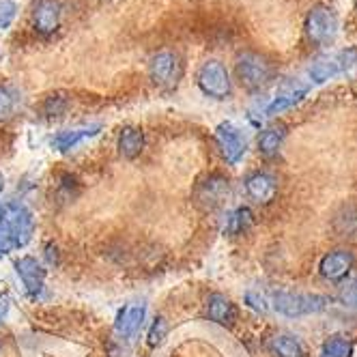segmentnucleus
Wrapping results in <instances>:
<instances>
[{"label": "nucleus", "mask_w": 357, "mask_h": 357, "mask_svg": "<svg viewBox=\"0 0 357 357\" xmlns=\"http://www.w3.org/2000/svg\"><path fill=\"white\" fill-rule=\"evenodd\" d=\"M35 233V218L24 205H11L0 220V257L24 248Z\"/></svg>", "instance_id": "obj_1"}, {"label": "nucleus", "mask_w": 357, "mask_h": 357, "mask_svg": "<svg viewBox=\"0 0 357 357\" xmlns=\"http://www.w3.org/2000/svg\"><path fill=\"white\" fill-rule=\"evenodd\" d=\"M235 73H237L239 84L254 93V91H263L265 86L271 84L275 69H273V63L265 54L248 50V52L237 56Z\"/></svg>", "instance_id": "obj_2"}, {"label": "nucleus", "mask_w": 357, "mask_h": 357, "mask_svg": "<svg viewBox=\"0 0 357 357\" xmlns=\"http://www.w3.org/2000/svg\"><path fill=\"white\" fill-rule=\"evenodd\" d=\"M151 82L162 91H172L183 78V59L174 50H160L149 63Z\"/></svg>", "instance_id": "obj_3"}, {"label": "nucleus", "mask_w": 357, "mask_h": 357, "mask_svg": "<svg viewBox=\"0 0 357 357\" xmlns=\"http://www.w3.org/2000/svg\"><path fill=\"white\" fill-rule=\"evenodd\" d=\"M273 308L284 314V317H305V314H317L323 312L329 299L323 295H305V293H289V291H275L271 297Z\"/></svg>", "instance_id": "obj_4"}, {"label": "nucleus", "mask_w": 357, "mask_h": 357, "mask_svg": "<svg viewBox=\"0 0 357 357\" xmlns=\"http://www.w3.org/2000/svg\"><path fill=\"white\" fill-rule=\"evenodd\" d=\"M196 84L207 97H213V99H228L233 91L228 69L218 59H209L198 67Z\"/></svg>", "instance_id": "obj_5"}, {"label": "nucleus", "mask_w": 357, "mask_h": 357, "mask_svg": "<svg viewBox=\"0 0 357 357\" xmlns=\"http://www.w3.org/2000/svg\"><path fill=\"white\" fill-rule=\"evenodd\" d=\"M305 37L317 45H327L338 33V17L329 7H314L305 15Z\"/></svg>", "instance_id": "obj_6"}, {"label": "nucleus", "mask_w": 357, "mask_h": 357, "mask_svg": "<svg viewBox=\"0 0 357 357\" xmlns=\"http://www.w3.org/2000/svg\"><path fill=\"white\" fill-rule=\"evenodd\" d=\"M357 61V50L349 47V50H340V52L336 54H331V56H325L321 61H317L308 75H310V80L321 84V82H327L331 78H336V75L344 73L347 69H351Z\"/></svg>", "instance_id": "obj_7"}, {"label": "nucleus", "mask_w": 357, "mask_h": 357, "mask_svg": "<svg viewBox=\"0 0 357 357\" xmlns=\"http://www.w3.org/2000/svg\"><path fill=\"white\" fill-rule=\"evenodd\" d=\"M33 29L41 37H52L63 22V5L61 0H37L33 7Z\"/></svg>", "instance_id": "obj_8"}, {"label": "nucleus", "mask_w": 357, "mask_h": 357, "mask_svg": "<svg viewBox=\"0 0 357 357\" xmlns=\"http://www.w3.org/2000/svg\"><path fill=\"white\" fill-rule=\"evenodd\" d=\"M215 138H218V144L222 149V155L224 160L235 166L239 164V160L245 155V149H248V142L245 138L241 136V132L233 123H220L218 130H215Z\"/></svg>", "instance_id": "obj_9"}, {"label": "nucleus", "mask_w": 357, "mask_h": 357, "mask_svg": "<svg viewBox=\"0 0 357 357\" xmlns=\"http://www.w3.org/2000/svg\"><path fill=\"white\" fill-rule=\"evenodd\" d=\"M228 194H231V183H228V178H224L222 174H211L202 183H198L194 198L202 209H215L228 198Z\"/></svg>", "instance_id": "obj_10"}, {"label": "nucleus", "mask_w": 357, "mask_h": 357, "mask_svg": "<svg viewBox=\"0 0 357 357\" xmlns=\"http://www.w3.org/2000/svg\"><path fill=\"white\" fill-rule=\"evenodd\" d=\"M15 273L20 275L24 289L31 299H39L45 289V269L33 257H22L15 261Z\"/></svg>", "instance_id": "obj_11"}, {"label": "nucleus", "mask_w": 357, "mask_h": 357, "mask_svg": "<svg viewBox=\"0 0 357 357\" xmlns=\"http://www.w3.org/2000/svg\"><path fill=\"white\" fill-rule=\"evenodd\" d=\"M355 265V257H353V252L351 250H334V252H329L323 257L321 261V275L325 280H329V282H340V280H344L351 269Z\"/></svg>", "instance_id": "obj_12"}, {"label": "nucleus", "mask_w": 357, "mask_h": 357, "mask_svg": "<svg viewBox=\"0 0 357 357\" xmlns=\"http://www.w3.org/2000/svg\"><path fill=\"white\" fill-rule=\"evenodd\" d=\"M144 317H146V303L144 301L125 305L116 317L114 331L123 340H134L138 336L140 327L144 325Z\"/></svg>", "instance_id": "obj_13"}, {"label": "nucleus", "mask_w": 357, "mask_h": 357, "mask_svg": "<svg viewBox=\"0 0 357 357\" xmlns=\"http://www.w3.org/2000/svg\"><path fill=\"white\" fill-rule=\"evenodd\" d=\"M245 192L250 194V198L257 200L259 205H269L278 194V183L267 172H254L245 181Z\"/></svg>", "instance_id": "obj_14"}, {"label": "nucleus", "mask_w": 357, "mask_h": 357, "mask_svg": "<svg viewBox=\"0 0 357 357\" xmlns=\"http://www.w3.org/2000/svg\"><path fill=\"white\" fill-rule=\"evenodd\" d=\"M207 314L213 323L218 325H233L237 319V308L235 303L222 293H213L207 299Z\"/></svg>", "instance_id": "obj_15"}, {"label": "nucleus", "mask_w": 357, "mask_h": 357, "mask_svg": "<svg viewBox=\"0 0 357 357\" xmlns=\"http://www.w3.org/2000/svg\"><path fill=\"white\" fill-rule=\"evenodd\" d=\"M101 132V125H89V127H78V130H65V132H59L54 138H52V149L65 153V151H71L73 146H78L80 142L97 136Z\"/></svg>", "instance_id": "obj_16"}, {"label": "nucleus", "mask_w": 357, "mask_h": 357, "mask_svg": "<svg viewBox=\"0 0 357 357\" xmlns=\"http://www.w3.org/2000/svg\"><path fill=\"white\" fill-rule=\"evenodd\" d=\"M144 149V134L140 127H123L119 134V151L127 160L138 158Z\"/></svg>", "instance_id": "obj_17"}, {"label": "nucleus", "mask_w": 357, "mask_h": 357, "mask_svg": "<svg viewBox=\"0 0 357 357\" xmlns=\"http://www.w3.org/2000/svg\"><path fill=\"white\" fill-rule=\"evenodd\" d=\"M269 351L278 357H305L303 342L293 334H275L269 340Z\"/></svg>", "instance_id": "obj_18"}, {"label": "nucleus", "mask_w": 357, "mask_h": 357, "mask_svg": "<svg viewBox=\"0 0 357 357\" xmlns=\"http://www.w3.org/2000/svg\"><path fill=\"white\" fill-rule=\"evenodd\" d=\"M287 136V127L284 125H273L259 136V151L267 158H273L275 153L282 146V140Z\"/></svg>", "instance_id": "obj_19"}, {"label": "nucleus", "mask_w": 357, "mask_h": 357, "mask_svg": "<svg viewBox=\"0 0 357 357\" xmlns=\"http://www.w3.org/2000/svg\"><path fill=\"white\" fill-rule=\"evenodd\" d=\"M250 226H252V211L248 207H239L233 213L226 215L224 231H226V235H241Z\"/></svg>", "instance_id": "obj_20"}, {"label": "nucleus", "mask_w": 357, "mask_h": 357, "mask_svg": "<svg viewBox=\"0 0 357 357\" xmlns=\"http://www.w3.org/2000/svg\"><path fill=\"white\" fill-rule=\"evenodd\" d=\"M305 89H299V91H291V93H282V95H278L271 104L267 106V110H265V114L267 116H275V114H280V112H284V110H289V108H293L295 104H299V101L305 97Z\"/></svg>", "instance_id": "obj_21"}, {"label": "nucleus", "mask_w": 357, "mask_h": 357, "mask_svg": "<svg viewBox=\"0 0 357 357\" xmlns=\"http://www.w3.org/2000/svg\"><path fill=\"white\" fill-rule=\"evenodd\" d=\"M353 355V344L351 340L342 336H331L323 342L321 357H351Z\"/></svg>", "instance_id": "obj_22"}, {"label": "nucleus", "mask_w": 357, "mask_h": 357, "mask_svg": "<svg viewBox=\"0 0 357 357\" xmlns=\"http://www.w3.org/2000/svg\"><path fill=\"white\" fill-rule=\"evenodd\" d=\"M17 104H20L17 91L11 86H0V123H5L13 116Z\"/></svg>", "instance_id": "obj_23"}, {"label": "nucleus", "mask_w": 357, "mask_h": 357, "mask_svg": "<svg viewBox=\"0 0 357 357\" xmlns=\"http://www.w3.org/2000/svg\"><path fill=\"white\" fill-rule=\"evenodd\" d=\"M69 106V101L63 93H54V95H47L45 101H43V114L47 119H56V116H63L65 110Z\"/></svg>", "instance_id": "obj_24"}, {"label": "nucleus", "mask_w": 357, "mask_h": 357, "mask_svg": "<svg viewBox=\"0 0 357 357\" xmlns=\"http://www.w3.org/2000/svg\"><path fill=\"white\" fill-rule=\"evenodd\" d=\"M166 334H168V323H166L164 317H158L155 321H153L151 329H149V336H146L149 347H160L164 342Z\"/></svg>", "instance_id": "obj_25"}, {"label": "nucleus", "mask_w": 357, "mask_h": 357, "mask_svg": "<svg viewBox=\"0 0 357 357\" xmlns=\"http://www.w3.org/2000/svg\"><path fill=\"white\" fill-rule=\"evenodd\" d=\"M17 3L13 0H0V31H7L17 17Z\"/></svg>", "instance_id": "obj_26"}, {"label": "nucleus", "mask_w": 357, "mask_h": 357, "mask_svg": "<svg viewBox=\"0 0 357 357\" xmlns=\"http://www.w3.org/2000/svg\"><path fill=\"white\" fill-rule=\"evenodd\" d=\"M245 303L250 305L252 310L263 312V314H267V312L271 310V303H269V299H267L265 295L257 293V291H248V293H245Z\"/></svg>", "instance_id": "obj_27"}, {"label": "nucleus", "mask_w": 357, "mask_h": 357, "mask_svg": "<svg viewBox=\"0 0 357 357\" xmlns=\"http://www.w3.org/2000/svg\"><path fill=\"white\" fill-rule=\"evenodd\" d=\"M340 301H342V305H347V308H357V280L342 287Z\"/></svg>", "instance_id": "obj_28"}, {"label": "nucleus", "mask_w": 357, "mask_h": 357, "mask_svg": "<svg viewBox=\"0 0 357 357\" xmlns=\"http://www.w3.org/2000/svg\"><path fill=\"white\" fill-rule=\"evenodd\" d=\"M9 308H11V299L7 295H0V321L7 317Z\"/></svg>", "instance_id": "obj_29"}, {"label": "nucleus", "mask_w": 357, "mask_h": 357, "mask_svg": "<svg viewBox=\"0 0 357 357\" xmlns=\"http://www.w3.org/2000/svg\"><path fill=\"white\" fill-rule=\"evenodd\" d=\"M45 259L50 265H56L59 263V257H56V248L54 245H45Z\"/></svg>", "instance_id": "obj_30"}, {"label": "nucleus", "mask_w": 357, "mask_h": 357, "mask_svg": "<svg viewBox=\"0 0 357 357\" xmlns=\"http://www.w3.org/2000/svg\"><path fill=\"white\" fill-rule=\"evenodd\" d=\"M3 188H5V176H3V172H0V192H3Z\"/></svg>", "instance_id": "obj_31"}, {"label": "nucleus", "mask_w": 357, "mask_h": 357, "mask_svg": "<svg viewBox=\"0 0 357 357\" xmlns=\"http://www.w3.org/2000/svg\"><path fill=\"white\" fill-rule=\"evenodd\" d=\"M3 215H5V209H3V207H0V220H3Z\"/></svg>", "instance_id": "obj_32"}, {"label": "nucleus", "mask_w": 357, "mask_h": 357, "mask_svg": "<svg viewBox=\"0 0 357 357\" xmlns=\"http://www.w3.org/2000/svg\"><path fill=\"white\" fill-rule=\"evenodd\" d=\"M355 7H357V0H355Z\"/></svg>", "instance_id": "obj_33"}]
</instances>
